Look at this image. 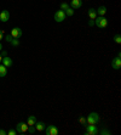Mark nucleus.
I'll return each mask as SVG.
<instances>
[{"mask_svg":"<svg viewBox=\"0 0 121 135\" xmlns=\"http://www.w3.org/2000/svg\"><path fill=\"white\" fill-rule=\"evenodd\" d=\"M7 74V68L4 65H0V77H6Z\"/></svg>","mask_w":121,"mask_h":135,"instance_id":"16","label":"nucleus"},{"mask_svg":"<svg viewBox=\"0 0 121 135\" xmlns=\"http://www.w3.org/2000/svg\"><path fill=\"white\" fill-rule=\"evenodd\" d=\"M65 12V16H73L74 15V9H71V7H68V9L64 11Z\"/></svg>","mask_w":121,"mask_h":135,"instance_id":"17","label":"nucleus"},{"mask_svg":"<svg viewBox=\"0 0 121 135\" xmlns=\"http://www.w3.org/2000/svg\"><path fill=\"white\" fill-rule=\"evenodd\" d=\"M45 132H46V135H57L58 134V129H57L56 126H49L45 128Z\"/></svg>","mask_w":121,"mask_h":135,"instance_id":"6","label":"nucleus"},{"mask_svg":"<svg viewBox=\"0 0 121 135\" xmlns=\"http://www.w3.org/2000/svg\"><path fill=\"white\" fill-rule=\"evenodd\" d=\"M4 39H5V40H6L7 43H11V40H12L13 38H12V35H11V34H6Z\"/></svg>","mask_w":121,"mask_h":135,"instance_id":"19","label":"nucleus"},{"mask_svg":"<svg viewBox=\"0 0 121 135\" xmlns=\"http://www.w3.org/2000/svg\"><path fill=\"white\" fill-rule=\"evenodd\" d=\"M97 133H98V130H97V128L94 127V124H88V126H86V128H85V134L86 135H96Z\"/></svg>","mask_w":121,"mask_h":135,"instance_id":"5","label":"nucleus"},{"mask_svg":"<svg viewBox=\"0 0 121 135\" xmlns=\"http://www.w3.org/2000/svg\"><path fill=\"white\" fill-rule=\"evenodd\" d=\"M3 50V45H1V43H0V51Z\"/></svg>","mask_w":121,"mask_h":135,"instance_id":"29","label":"nucleus"},{"mask_svg":"<svg viewBox=\"0 0 121 135\" xmlns=\"http://www.w3.org/2000/svg\"><path fill=\"white\" fill-rule=\"evenodd\" d=\"M68 7H69L68 3H62V4H61V10H63V11H64V10H67Z\"/></svg>","mask_w":121,"mask_h":135,"instance_id":"20","label":"nucleus"},{"mask_svg":"<svg viewBox=\"0 0 121 135\" xmlns=\"http://www.w3.org/2000/svg\"><path fill=\"white\" fill-rule=\"evenodd\" d=\"M88 25H90V26H93V25H94V21H93V20H91L90 22H88Z\"/></svg>","mask_w":121,"mask_h":135,"instance_id":"27","label":"nucleus"},{"mask_svg":"<svg viewBox=\"0 0 121 135\" xmlns=\"http://www.w3.org/2000/svg\"><path fill=\"white\" fill-rule=\"evenodd\" d=\"M87 15H88V17H90V20H96V17H97V11L94 9H90L88 11H87Z\"/></svg>","mask_w":121,"mask_h":135,"instance_id":"13","label":"nucleus"},{"mask_svg":"<svg viewBox=\"0 0 121 135\" xmlns=\"http://www.w3.org/2000/svg\"><path fill=\"white\" fill-rule=\"evenodd\" d=\"M35 123H36V117L35 116H29L27 118V124L28 126H35Z\"/></svg>","mask_w":121,"mask_h":135,"instance_id":"14","label":"nucleus"},{"mask_svg":"<svg viewBox=\"0 0 121 135\" xmlns=\"http://www.w3.org/2000/svg\"><path fill=\"white\" fill-rule=\"evenodd\" d=\"M34 127H35V130H38V132H44L45 128H46L45 123H43V122H36Z\"/></svg>","mask_w":121,"mask_h":135,"instance_id":"12","label":"nucleus"},{"mask_svg":"<svg viewBox=\"0 0 121 135\" xmlns=\"http://www.w3.org/2000/svg\"><path fill=\"white\" fill-rule=\"evenodd\" d=\"M10 34L12 35V38L19 39V38L22 37V29L19 28V27H15V28H12V31H11V33H10Z\"/></svg>","mask_w":121,"mask_h":135,"instance_id":"7","label":"nucleus"},{"mask_svg":"<svg viewBox=\"0 0 121 135\" xmlns=\"http://www.w3.org/2000/svg\"><path fill=\"white\" fill-rule=\"evenodd\" d=\"M99 133H101V134H102V135H109V134H110V132H109L108 129H104V128H103Z\"/></svg>","mask_w":121,"mask_h":135,"instance_id":"22","label":"nucleus"},{"mask_svg":"<svg viewBox=\"0 0 121 135\" xmlns=\"http://www.w3.org/2000/svg\"><path fill=\"white\" fill-rule=\"evenodd\" d=\"M53 17H55V21H56V22H63L65 20V12L63 10H58V11L55 12Z\"/></svg>","mask_w":121,"mask_h":135,"instance_id":"4","label":"nucleus"},{"mask_svg":"<svg viewBox=\"0 0 121 135\" xmlns=\"http://www.w3.org/2000/svg\"><path fill=\"white\" fill-rule=\"evenodd\" d=\"M112 67L114 69H120V67H121V60H120V57H119V56L112 61Z\"/></svg>","mask_w":121,"mask_h":135,"instance_id":"9","label":"nucleus"},{"mask_svg":"<svg viewBox=\"0 0 121 135\" xmlns=\"http://www.w3.org/2000/svg\"><path fill=\"white\" fill-rule=\"evenodd\" d=\"M9 20H10V12L7 10H3L0 12V21L1 22H7Z\"/></svg>","mask_w":121,"mask_h":135,"instance_id":"8","label":"nucleus"},{"mask_svg":"<svg viewBox=\"0 0 121 135\" xmlns=\"http://www.w3.org/2000/svg\"><path fill=\"white\" fill-rule=\"evenodd\" d=\"M3 61V56H1V54H0V62Z\"/></svg>","mask_w":121,"mask_h":135,"instance_id":"30","label":"nucleus"},{"mask_svg":"<svg viewBox=\"0 0 121 135\" xmlns=\"http://www.w3.org/2000/svg\"><path fill=\"white\" fill-rule=\"evenodd\" d=\"M1 62H3V65L6 67V68H9V67L12 66V60H11L9 56H4V57H3V61H1Z\"/></svg>","mask_w":121,"mask_h":135,"instance_id":"11","label":"nucleus"},{"mask_svg":"<svg viewBox=\"0 0 121 135\" xmlns=\"http://www.w3.org/2000/svg\"><path fill=\"white\" fill-rule=\"evenodd\" d=\"M98 122H99V116H98V113L92 112V113H90V114L87 116V118H86L87 124H94V126H96Z\"/></svg>","mask_w":121,"mask_h":135,"instance_id":"1","label":"nucleus"},{"mask_svg":"<svg viewBox=\"0 0 121 135\" xmlns=\"http://www.w3.org/2000/svg\"><path fill=\"white\" fill-rule=\"evenodd\" d=\"M80 123L82 126H85V124H86V118H85V117H80Z\"/></svg>","mask_w":121,"mask_h":135,"instance_id":"24","label":"nucleus"},{"mask_svg":"<svg viewBox=\"0 0 121 135\" xmlns=\"http://www.w3.org/2000/svg\"><path fill=\"white\" fill-rule=\"evenodd\" d=\"M70 6L71 9H80L82 6V0H71Z\"/></svg>","mask_w":121,"mask_h":135,"instance_id":"10","label":"nucleus"},{"mask_svg":"<svg viewBox=\"0 0 121 135\" xmlns=\"http://www.w3.org/2000/svg\"><path fill=\"white\" fill-rule=\"evenodd\" d=\"M16 130H17V133H19V134H24V133L28 132V124H27V123H23V122H18L17 126H16Z\"/></svg>","mask_w":121,"mask_h":135,"instance_id":"3","label":"nucleus"},{"mask_svg":"<svg viewBox=\"0 0 121 135\" xmlns=\"http://www.w3.org/2000/svg\"><path fill=\"white\" fill-rule=\"evenodd\" d=\"M10 44L12 45V46H18V45H19V40H18V39H16V38H13Z\"/></svg>","mask_w":121,"mask_h":135,"instance_id":"18","label":"nucleus"},{"mask_svg":"<svg viewBox=\"0 0 121 135\" xmlns=\"http://www.w3.org/2000/svg\"><path fill=\"white\" fill-rule=\"evenodd\" d=\"M1 39H3V31L0 29V40H1Z\"/></svg>","mask_w":121,"mask_h":135,"instance_id":"28","label":"nucleus"},{"mask_svg":"<svg viewBox=\"0 0 121 135\" xmlns=\"http://www.w3.org/2000/svg\"><path fill=\"white\" fill-rule=\"evenodd\" d=\"M16 134H17V130H15V129H10L7 132V135H16Z\"/></svg>","mask_w":121,"mask_h":135,"instance_id":"23","label":"nucleus"},{"mask_svg":"<svg viewBox=\"0 0 121 135\" xmlns=\"http://www.w3.org/2000/svg\"><path fill=\"white\" fill-rule=\"evenodd\" d=\"M0 135H7V132H5L4 129H0Z\"/></svg>","mask_w":121,"mask_h":135,"instance_id":"25","label":"nucleus"},{"mask_svg":"<svg viewBox=\"0 0 121 135\" xmlns=\"http://www.w3.org/2000/svg\"><path fill=\"white\" fill-rule=\"evenodd\" d=\"M94 23H96V26L98 28H106L107 26H108V20L104 16H99V17H96Z\"/></svg>","mask_w":121,"mask_h":135,"instance_id":"2","label":"nucleus"},{"mask_svg":"<svg viewBox=\"0 0 121 135\" xmlns=\"http://www.w3.org/2000/svg\"><path fill=\"white\" fill-rule=\"evenodd\" d=\"M1 56H7V54H6V51H1Z\"/></svg>","mask_w":121,"mask_h":135,"instance_id":"26","label":"nucleus"},{"mask_svg":"<svg viewBox=\"0 0 121 135\" xmlns=\"http://www.w3.org/2000/svg\"><path fill=\"white\" fill-rule=\"evenodd\" d=\"M114 40L118 43V44H121V37H120V34H116L114 37Z\"/></svg>","mask_w":121,"mask_h":135,"instance_id":"21","label":"nucleus"},{"mask_svg":"<svg viewBox=\"0 0 121 135\" xmlns=\"http://www.w3.org/2000/svg\"><path fill=\"white\" fill-rule=\"evenodd\" d=\"M96 11H97V13H98L99 16H104L106 15V12H107V7L106 6H99Z\"/></svg>","mask_w":121,"mask_h":135,"instance_id":"15","label":"nucleus"}]
</instances>
